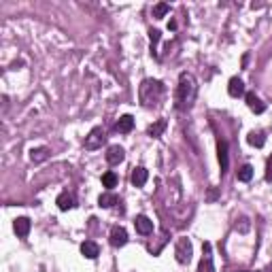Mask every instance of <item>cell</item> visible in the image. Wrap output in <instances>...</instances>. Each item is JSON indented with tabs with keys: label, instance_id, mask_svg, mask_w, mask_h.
Wrapping results in <instances>:
<instances>
[{
	"label": "cell",
	"instance_id": "e0dca14e",
	"mask_svg": "<svg viewBox=\"0 0 272 272\" xmlns=\"http://www.w3.org/2000/svg\"><path fill=\"white\" fill-rule=\"evenodd\" d=\"M164 130H166V119H158L156 124H151V126L147 128V134L151 136V138H160Z\"/></svg>",
	"mask_w": 272,
	"mask_h": 272
},
{
	"label": "cell",
	"instance_id": "52a82bcc",
	"mask_svg": "<svg viewBox=\"0 0 272 272\" xmlns=\"http://www.w3.org/2000/svg\"><path fill=\"white\" fill-rule=\"evenodd\" d=\"M110 244L113 246H124L126 242H128V232H126V228H122V226H115L113 230H110Z\"/></svg>",
	"mask_w": 272,
	"mask_h": 272
},
{
	"label": "cell",
	"instance_id": "4316f807",
	"mask_svg": "<svg viewBox=\"0 0 272 272\" xmlns=\"http://www.w3.org/2000/svg\"><path fill=\"white\" fill-rule=\"evenodd\" d=\"M264 272H272V264H270V266H268L266 270H264Z\"/></svg>",
	"mask_w": 272,
	"mask_h": 272
},
{
	"label": "cell",
	"instance_id": "d4e9b609",
	"mask_svg": "<svg viewBox=\"0 0 272 272\" xmlns=\"http://www.w3.org/2000/svg\"><path fill=\"white\" fill-rule=\"evenodd\" d=\"M249 228H251V224H249V219H246V217H242V219H240V224H236V230H240L242 234H244V232H249Z\"/></svg>",
	"mask_w": 272,
	"mask_h": 272
},
{
	"label": "cell",
	"instance_id": "484cf974",
	"mask_svg": "<svg viewBox=\"0 0 272 272\" xmlns=\"http://www.w3.org/2000/svg\"><path fill=\"white\" fill-rule=\"evenodd\" d=\"M266 181H272V156H270L268 166H266Z\"/></svg>",
	"mask_w": 272,
	"mask_h": 272
},
{
	"label": "cell",
	"instance_id": "7402d4cb",
	"mask_svg": "<svg viewBox=\"0 0 272 272\" xmlns=\"http://www.w3.org/2000/svg\"><path fill=\"white\" fill-rule=\"evenodd\" d=\"M102 185H104L106 190H113V187L117 185V174L113 172V170H108V172L102 174Z\"/></svg>",
	"mask_w": 272,
	"mask_h": 272
},
{
	"label": "cell",
	"instance_id": "5bb4252c",
	"mask_svg": "<svg viewBox=\"0 0 272 272\" xmlns=\"http://www.w3.org/2000/svg\"><path fill=\"white\" fill-rule=\"evenodd\" d=\"M132 128H134V117L132 115H124V117H119V122L115 124V130L119 134H128V132H132Z\"/></svg>",
	"mask_w": 272,
	"mask_h": 272
},
{
	"label": "cell",
	"instance_id": "8fae6325",
	"mask_svg": "<svg viewBox=\"0 0 272 272\" xmlns=\"http://www.w3.org/2000/svg\"><path fill=\"white\" fill-rule=\"evenodd\" d=\"M56 204H58L60 210H70V208H74V196L68 194V192H62V194L58 196Z\"/></svg>",
	"mask_w": 272,
	"mask_h": 272
},
{
	"label": "cell",
	"instance_id": "d6986e66",
	"mask_svg": "<svg viewBox=\"0 0 272 272\" xmlns=\"http://www.w3.org/2000/svg\"><path fill=\"white\" fill-rule=\"evenodd\" d=\"M117 202H119V200H117L115 194L104 192V194H102L100 198H98V206H100V208H110V206H113V204H117Z\"/></svg>",
	"mask_w": 272,
	"mask_h": 272
},
{
	"label": "cell",
	"instance_id": "ffe728a7",
	"mask_svg": "<svg viewBox=\"0 0 272 272\" xmlns=\"http://www.w3.org/2000/svg\"><path fill=\"white\" fill-rule=\"evenodd\" d=\"M246 140H249L251 147H258V149H262L264 144H266V136H264L262 132H251L249 136H246Z\"/></svg>",
	"mask_w": 272,
	"mask_h": 272
},
{
	"label": "cell",
	"instance_id": "7c38bea8",
	"mask_svg": "<svg viewBox=\"0 0 272 272\" xmlns=\"http://www.w3.org/2000/svg\"><path fill=\"white\" fill-rule=\"evenodd\" d=\"M132 185L134 187H142L144 183H147V178H149V172H147V168H142V166H138V168H134L132 170Z\"/></svg>",
	"mask_w": 272,
	"mask_h": 272
},
{
	"label": "cell",
	"instance_id": "2e32d148",
	"mask_svg": "<svg viewBox=\"0 0 272 272\" xmlns=\"http://www.w3.org/2000/svg\"><path fill=\"white\" fill-rule=\"evenodd\" d=\"M228 94L232 98H238V96H242L244 94V83L238 79V76H234V79H230V83H228Z\"/></svg>",
	"mask_w": 272,
	"mask_h": 272
},
{
	"label": "cell",
	"instance_id": "ba28073f",
	"mask_svg": "<svg viewBox=\"0 0 272 272\" xmlns=\"http://www.w3.org/2000/svg\"><path fill=\"white\" fill-rule=\"evenodd\" d=\"M198 272H215V266H212V255H210V244L204 242V255L200 260Z\"/></svg>",
	"mask_w": 272,
	"mask_h": 272
},
{
	"label": "cell",
	"instance_id": "30bf717a",
	"mask_svg": "<svg viewBox=\"0 0 272 272\" xmlns=\"http://www.w3.org/2000/svg\"><path fill=\"white\" fill-rule=\"evenodd\" d=\"M246 106H249V108L253 110L255 115H262L264 110H266V104H264V102H262L258 96H255L253 92H249V94H246Z\"/></svg>",
	"mask_w": 272,
	"mask_h": 272
},
{
	"label": "cell",
	"instance_id": "83f0119b",
	"mask_svg": "<svg viewBox=\"0 0 272 272\" xmlns=\"http://www.w3.org/2000/svg\"><path fill=\"white\" fill-rule=\"evenodd\" d=\"M242 272H249V270H242Z\"/></svg>",
	"mask_w": 272,
	"mask_h": 272
},
{
	"label": "cell",
	"instance_id": "5b68a950",
	"mask_svg": "<svg viewBox=\"0 0 272 272\" xmlns=\"http://www.w3.org/2000/svg\"><path fill=\"white\" fill-rule=\"evenodd\" d=\"M124 160H126V151H124V147H119V144H113V147H108V151H106V162H108L110 166L122 164Z\"/></svg>",
	"mask_w": 272,
	"mask_h": 272
},
{
	"label": "cell",
	"instance_id": "7a4b0ae2",
	"mask_svg": "<svg viewBox=\"0 0 272 272\" xmlns=\"http://www.w3.org/2000/svg\"><path fill=\"white\" fill-rule=\"evenodd\" d=\"M138 98H140V104H142L144 108H156V106H160L162 98H164V83L158 81V79H144V81L140 83Z\"/></svg>",
	"mask_w": 272,
	"mask_h": 272
},
{
	"label": "cell",
	"instance_id": "ac0fdd59",
	"mask_svg": "<svg viewBox=\"0 0 272 272\" xmlns=\"http://www.w3.org/2000/svg\"><path fill=\"white\" fill-rule=\"evenodd\" d=\"M49 149L47 147H36V149H32L30 151V160L34 162V164H40V162H45L49 158Z\"/></svg>",
	"mask_w": 272,
	"mask_h": 272
},
{
	"label": "cell",
	"instance_id": "603a6c76",
	"mask_svg": "<svg viewBox=\"0 0 272 272\" xmlns=\"http://www.w3.org/2000/svg\"><path fill=\"white\" fill-rule=\"evenodd\" d=\"M149 38H151V56H156V58H158L156 47H158V42H160V38H162L160 30H149Z\"/></svg>",
	"mask_w": 272,
	"mask_h": 272
},
{
	"label": "cell",
	"instance_id": "9a60e30c",
	"mask_svg": "<svg viewBox=\"0 0 272 272\" xmlns=\"http://www.w3.org/2000/svg\"><path fill=\"white\" fill-rule=\"evenodd\" d=\"M217 151H219V164H221V176L228 172V142L219 140L217 142Z\"/></svg>",
	"mask_w": 272,
	"mask_h": 272
},
{
	"label": "cell",
	"instance_id": "4fadbf2b",
	"mask_svg": "<svg viewBox=\"0 0 272 272\" xmlns=\"http://www.w3.org/2000/svg\"><path fill=\"white\" fill-rule=\"evenodd\" d=\"M81 253H83V258H88V260H96L98 253H100V246L94 240H85L81 244Z\"/></svg>",
	"mask_w": 272,
	"mask_h": 272
},
{
	"label": "cell",
	"instance_id": "3957f363",
	"mask_svg": "<svg viewBox=\"0 0 272 272\" xmlns=\"http://www.w3.org/2000/svg\"><path fill=\"white\" fill-rule=\"evenodd\" d=\"M106 142V130L104 128H94V130L85 136V142H83V147L85 149H90V151H94V149H100L102 144Z\"/></svg>",
	"mask_w": 272,
	"mask_h": 272
},
{
	"label": "cell",
	"instance_id": "277c9868",
	"mask_svg": "<svg viewBox=\"0 0 272 272\" xmlns=\"http://www.w3.org/2000/svg\"><path fill=\"white\" fill-rule=\"evenodd\" d=\"M192 253H194V246L190 238H178L176 246H174V258L178 264H190L192 262Z\"/></svg>",
	"mask_w": 272,
	"mask_h": 272
},
{
	"label": "cell",
	"instance_id": "6da1fadb",
	"mask_svg": "<svg viewBox=\"0 0 272 272\" xmlns=\"http://www.w3.org/2000/svg\"><path fill=\"white\" fill-rule=\"evenodd\" d=\"M196 98H198V81H196V76L192 72H181L174 94V106L178 110H190Z\"/></svg>",
	"mask_w": 272,
	"mask_h": 272
},
{
	"label": "cell",
	"instance_id": "44dd1931",
	"mask_svg": "<svg viewBox=\"0 0 272 272\" xmlns=\"http://www.w3.org/2000/svg\"><path fill=\"white\" fill-rule=\"evenodd\" d=\"M251 178H253V166H251V164H244V166H240V170H238V181L249 183Z\"/></svg>",
	"mask_w": 272,
	"mask_h": 272
},
{
	"label": "cell",
	"instance_id": "cb8c5ba5",
	"mask_svg": "<svg viewBox=\"0 0 272 272\" xmlns=\"http://www.w3.org/2000/svg\"><path fill=\"white\" fill-rule=\"evenodd\" d=\"M168 11H170V4H166V2H160V4L153 6V17H156V20H162V17H164Z\"/></svg>",
	"mask_w": 272,
	"mask_h": 272
},
{
	"label": "cell",
	"instance_id": "9c48e42d",
	"mask_svg": "<svg viewBox=\"0 0 272 272\" xmlns=\"http://www.w3.org/2000/svg\"><path fill=\"white\" fill-rule=\"evenodd\" d=\"M30 219L28 217H17L15 219V224H13V228H15V234L20 236V238H26L30 234Z\"/></svg>",
	"mask_w": 272,
	"mask_h": 272
},
{
	"label": "cell",
	"instance_id": "8992f818",
	"mask_svg": "<svg viewBox=\"0 0 272 272\" xmlns=\"http://www.w3.org/2000/svg\"><path fill=\"white\" fill-rule=\"evenodd\" d=\"M134 228H136V232L142 234V236H149L153 234V221L147 217V215H138L134 221Z\"/></svg>",
	"mask_w": 272,
	"mask_h": 272
}]
</instances>
